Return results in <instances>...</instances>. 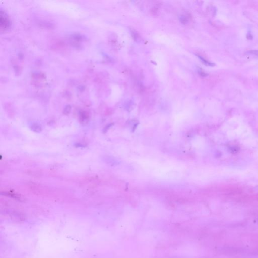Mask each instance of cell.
Wrapping results in <instances>:
<instances>
[{
  "label": "cell",
  "mask_w": 258,
  "mask_h": 258,
  "mask_svg": "<svg viewBox=\"0 0 258 258\" xmlns=\"http://www.w3.org/2000/svg\"><path fill=\"white\" fill-rule=\"evenodd\" d=\"M179 20H180L181 23L184 24H185L188 21V19L185 15L181 16L180 18H179Z\"/></svg>",
  "instance_id": "cell-4"
},
{
  "label": "cell",
  "mask_w": 258,
  "mask_h": 258,
  "mask_svg": "<svg viewBox=\"0 0 258 258\" xmlns=\"http://www.w3.org/2000/svg\"><path fill=\"white\" fill-rule=\"evenodd\" d=\"M247 53L251 54V55H256L258 56V50H252L248 51L247 52Z\"/></svg>",
  "instance_id": "cell-5"
},
{
  "label": "cell",
  "mask_w": 258,
  "mask_h": 258,
  "mask_svg": "<svg viewBox=\"0 0 258 258\" xmlns=\"http://www.w3.org/2000/svg\"><path fill=\"white\" fill-rule=\"evenodd\" d=\"M130 30H131V34L133 38L135 40V41H139V40H140V37L138 33L136 31V30L133 28L130 29Z\"/></svg>",
  "instance_id": "cell-1"
},
{
  "label": "cell",
  "mask_w": 258,
  "mask_h": 258,
  "mask_svg": "<svg viewBox=\"0 0 258 258\" xmlns=\"http://www.w3.org/2000/svg\"><path fill=\"white\" fill-rule=\"evenodd\" d=\"M31 130L34 132H40L41 131V127L37 124H34L31 126Z\"/></svg>",
  "instance_id": "cell-2"
},
{
  "label": "cell",
  "mask_w": 258,
  "mask_h": 258,
  "mask_svg": "<svg viewBox=\"0 0 258 258\" xmlns=\"http://www.w3.org/2000/svg\"><path fill=\"white\" fill-rule=\"evenodd\" d=\"M247 39H249V40H252V38H253V36H252V34H250V33H249V34H247Z\"/></svg>",
  "instance_id": "cell-7"
},
{
  "label": "cell",
  "mask_w": 258,
  "mask_h": 258,
  "mask_svg": "<svg viewBox=\"0 0 258 258\" xmlns=\"http://www.w3.org/2000/svg\"><path fill=\"white\" fill-rule=\"evenodd\" d=\"M70 111H71V107L70 106H68L67 108H66L65 109H64V114H68L70 113Z\"/></svg>",
  "instance_id": "cell-6"
},
{
  "label": "cell",
  "mask_w": 258,
  "mask_h": 258,
  "mask_svg": "<svg viewBox=\"0 0 258 258\" xmlns=\"http://www.w3.org/2000/svg\"><path fill=\"white\" fill-rule=\"evenodd\" d=\"M198 56L200 59L201 61H202V62H203V63H204L205 65H206L208 66H214V64H213L212 63L210 62L207 61L206 60H205L204 58H202V56Z\"/></svg>",
  "instance_id": "cell-3"
}]
</instances>
